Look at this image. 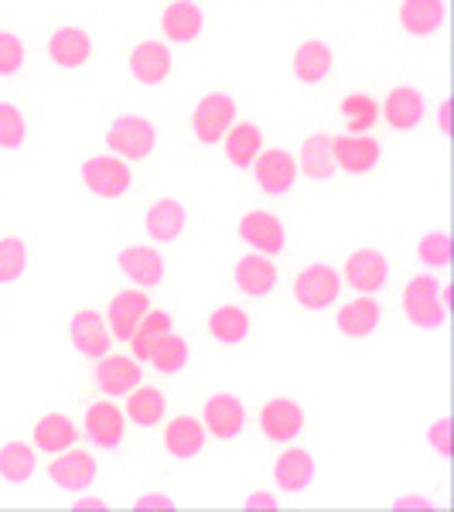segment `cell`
Returning <instances> with one entry per match:
<instances>
[{
  "mask_svg": "<svg viewBox=\"0 0 454 512\" xmlns=\"http://www.w3.org/2000/svg\"><path fill=\"white\" fill-rule=\"evenodd\" d=\"M451 311V287L441 284L434 274H417L414 280H407L403 287V315L414 328L424 332H437L444 328Z\"/></svg>",
  "mask_w": 454,
  "mask_h": 512,
  "instance_id": "cell-1",
  "label": "cell"
},
{
  "mask_svg": "<svg viewBox=\"0 0 454 512\" xmlns=\"http://www.w3.org/2000/svg\"><path fill=\"white\" fill-rule=\"evenodd\" d=\"M106 147L123 161H144L158 147V130H154V123L147 117H140V113H123L106 130Z\"/></svg>",
  "mask_w": 454,
  "mask_h": 512,
  "instance_id": "cell-2",
  "label": "cell"
},
{
  "mask_svg": "<svg viewBox=\"0 0 454 512\" xmlns=\"http://www.w3.org/2000/svg\"><path fill=\"white\" fill-rule=\"evenodd\" d=\"M342 294V274L332 263H308L294 280V301L304 311H325L332 308Z\"/></svg>",
  "mask_w": 454,
  "mask_h": 512,
  "instance_id": "cell-3",
  "label": "cell"
},
{
  "mask_svg": "<svg viewBox=\"0 0 454 512\" xmlns=\"http://www.w3.org/2000/svg\"><path fill=\"white\" fill-rule=\"evenodd\" d=\"M79 175H82V185L96 198H120L134 185L130 161L117 158V154H93V158H86Z\"/></svg>",
  "mask_w": 454,
  "mask_h": 512,
  "instance_id": "cell-4",
  "label": "cell"
},
{
  "mask_svg": "<svg viewBox=\"0 0 454 512\" xmlns=\"http://www.w3.org/2000/svg\"><path fill=\"white\" fill-rule=\"evenodd\" d=\"M236 123V99L229 93H205L192 110V134L198 144H219Z\"/></svg>",
  "mask_w": 454,
  "mask_h": 512,
  "instance_id": "cell-5",
  "label": "cell"
},
{
  "mask_svg": "<svg viewBox=\"0 0 454 512\" xmlns=\"http://www.w3.org/2000/svg\"><path fill=\"white\" fill-rule=\"evenodd\" d=\"M82 434H86V441L96 444L99 451H117L123 444V434H127L123 407H117V400H110V396L89 403L86 420H82Z\"/></svg>",
  "mask_w": 454,
  "mask_h": 512,
  "instance_id": "cell-6",
  "label": "cell"
},
{
  "mask_svg": "<svg viewBox=\"0 0 454 512\" xmlns=\"http://www.w3.org/2000/svg\"><path fill=\"white\" fill-rule=\"evenodd\" d=\"M99 475V465L96 458L89 451H79L76 444L72 448H65L59 454H52V461H48V478H52L55 485H59L62 492H86L93 489Z\"/></svg>",
  "mask_w": 454,
  "mask_h": 512,
  "instance_id": "cell-7",
  "label": "cell"
},
{
  "mask_svg": "<svg viewBox=\"0 0 454 512\" xmlns=\"http://www.w3.org/2000/svg\"><path fill=\"white\" fill-rule=\"evenodd\" d=\"M250 171H253V178H257L263 195H287L297 181V161L284 147H267V151H260L257 158H253Z\"/></svg>",
  "mask_w": 454,
  "mask_h": 512,
  "instance_id": "cell-8",
  "label": "cell"
},
{
  "mask_svg": "<svg viewBox=\"0 0 454 512\" xmlns=\"http://www.w3.org/2000/svg\"><path fill=\"white\" fill-rule=\"evenodd\" d=\"M342 280L356 294H379L386 284H390V260H386L379 250H373V246L356 250L349 260H345Z\"/></svg>",
  "mask_w": 454,
  "mask_h": 512,
  "instance_id": "cell-9",
  "label": "cell"
},
{
  "mask_svg": "<svg viewBox=\"0 0 454 512\" xmlns=\"http://www.w3.org/2000/svg\"><path fill=\"white\" fill-rule=\"evenodd\" d=\"M140 379H144V369H140V362L134 359V355H110L106 352L96 359L93 383H96V390L103 396H110V400L127 396Z\"/></svg>",
  "mask_w": 454,
  "mask_h": 512,
  "instance_id": "cell-10",
  "label": "cell"
},
{
  "mask_svg": "<svg viewBox=\"0 0 454 512\" xmlns=\"http://www.w3.org/2000/svg\"><path fill=\"white\" fill-rule=\"evenodd\" d=\"M151 308V297H147L144 287H123V291L113 294V301L106 304V325H110L113 342H130L134 328L140 325V318Z\"/></svg>",
  "mask_w": 454,
  "mask_h": 512,
  "instance_id": "cell-11",
  "label": "cell"
},
{
  "mask_svg": "<svg viewBox=\"0 0 454 512\" xmlns=\"http://www.w3.org/2000/svg\"><path fill=\"white\" fill-rule=\"evenodd\" d=\"M239 239H243L253 253H263V256H277V253H284V246H287L284 222L267 209H250L239 219Z\"/></svg>",
  "mask_w": 454,
  "mask_h": 512,
  "instance_id": "cell-12",
  "label": "cell"
},
{
  "mask_svg": "<svg viewBox=\"0 0 454 512\" xmlns=\"http://www.w3.org/2000/svg\"><path fill=\"white\" fill-rule=\"evenodd\" d=\"M260 431L274 444H291L304 431V410L291 396H274L260 410Z\"/></svg>",
  "mask_w": 454,
  "mask_h": 512,
  "instance_id": "cell-13",
  "label": "cell"
},
{
  "mask_svg": "<svg viewBox=\"0 0 454 512\" xmlns=\"http://www.w3.org/2000/svg\"><path fill=\"white\" fill-rule=\"evenodd\" d=\"M332 158L335 168L345 171V175H369L383 158V147L369 134H342L332 137Z\"/></svg>",
  "mask_w": 454,
  "mask_h": 512,
  "instance_id": "cell-14",
  "label": "cell"
},
{
  "mask_svg": "<svg viewBox=\"0 0 454 512\" xmlns=\"http://www.w3.org/2000/svg\"><path fill=\"white\" fill-rule=\"evenodd\" d=\"M202 424H205V431H209V437H216V441H233V437L243 434V427H246L243 400L233 393L209 396L202 407Z\"/></svg>",
  "mask_w": 454,
  "mask_h": 512,
  "instance_id": "cell-15",
  "label": "cell"
},
{
  "mask_svg": "<svg viewBox=\"0 0 454 512\" xmlns=\"http://www.w3.org/2000/svg\"><path fill=\"white\" fill-rule=\"evenodd\" d=\"M69 338H72V349H76L79 355H86V359H93V362L99 359V355L110 352V345H113L110 325H106V318L93 308H82L72 315Z\"/></svg>",
  "mask_w": 454,
  "mask_h": 512,
  "instance_id": "cell-16",
  "label": "cell"
},
{
  "mask_svg": "<svg viewBox=\"0 0 454 512\" xmlns=\"http://www.w3.org/2000/svg\"><path fill=\"white\" fill-rule=\"evenodd\" d=\"M383 321V308H379L376 294H356L352 301H345L335 315V328L345 338H369Z\"/></svg>",
  "mask_w": 454,
  "mask_h": 512,
  "instance_id": "cell-17",
  "label": "cell"
},
{
  "mask_svg": "<svg viewBox=\"0 0 454 512\" xmlns=\"http://www.w3.org/2000/svg\"><path fill=\"white\" fill-rule=\"evenodd\" d=\"M315 458L311 451L304 448H294V444H284V451L277 454L274 461V482L280 492H304L311 482H315Z\"/></svg>",
  "mask_w": 454,
  "mask_h": 512,
  "instance_id": "cell-18",
  "label": "cell"
},
{
  "mask_svg": "<svg viewBox=\"0 0 454 512\" xmlns=\"http://www.w3.org/2000/svg\"><path fill=\"white\" fill-rule=\"evenodd\" d=\"M427 117V103L414 86H396L379 103V120H386L393 130H414Z\"/></svg>",
  "mask_w": 454,
  "mask_h": 512,
  "instance_id": "cell-19",
  "label": "cell"
},
{
  "mask_svg": "<svg viewBox=\"0 0 454 512\" xmlns=\"http://www.w3.org/2000/svg\"><path fill=\"white\" fill-rule=\"evenodd\" d=\"M117 267L134 287H158L164 280V256L154 246H127L117 253Z\"/></svg>",
  "mask_w": 454,
  "mask_h": 512,
  "instance_id": "cell-20",
  "label": "cell"
},
{
  "mask_svg": "<svg viewBox=\"0 0 454 512\" xmlns=\"http://www.w3.org/2000/svg\"><path fill=\"white\" fill-rule=\"evenodd\" d=\"M205 441H209V431H205L202 417L181 414L175 420H168V427H164V451L178 461H188V458H195V454H202Z\"/></svg>",
  "mask_w": 454,
  "mask_h": 512,
  "instance_id": "cell-21",
  "label": "cell"
},
{
  "mask_svg": "<svg viewBox=\"0 0 454 512\" xmlns=\"http://www.w3.org/2000/svg\"><path fill=\"white\" fill-rule=\"evenodd\" d=\"M236 287L246 297H267L277 287V267H274V256H263V253H246L236 260Z\"/></svg>",
  "mask_w": 454,
  "mask_h": 512,
  "instance_id": "cell-22",
  "label": "cell"
},
{
  "mask_svg": "<svg viewBox=\"0 0 454 512\" xmlns=\"http://www.w3.org/2000/svg\"><path fill=\"white\" fill-rule=\"evenodd\" d=\"M130 76L140 86H161L171 76V48L164 41H140L130 52Z\"/></svg>",
  "mask_w": 454,
  "mask_h": 512,
  "instance_id": "cell-23",
  "label": "cell"
},
{
  "mask_svg": "<svg viewBox=\"0 0 454 512\" xmlns=\"http://www.w3.org/2000/svg\"><path fill=\"white\" fill-rule=\"evenodd\" d=\"M202 28H205V11L195 4V0H171V4L164 7L161 31H164V38L175 41V45L195 41L202 35Z\"/></svg>",
  "mask_w": 454,
  "mask_h": 512,
  "instance_id": "cell-24",
  "label": "cell"
},
{
  "mask_svg": "<svg viewBox=\"0 0 454 512\" xmlns=\"http://www.w3.org/2000/svg\"><path fill=\"white\" fill-rule=\"evenodd\" d=\"M93 55V38L82 28H59L48 38V59L59 69H82Z\"/></svg>",
  "mask_w": 454,
  "mask_h": 512,
  "instance_id": "cell-25",
  "label": "cell"
},
{
  "mask_svg": "<svg viewBox=\"0 0 454 512\" xmlns=\"http://www.w3.org/2000/svg\"><path fill=\"white\" fill-rule=\"evenodd\" d=\"M185 222H188V212L178 198H158V202L147 209L144 229L154 243H175V239L185 233Z\"/></svg>",
  "mask_w": 454,
  "mask_h": 512,
  "instance_id": "cell-26",
  "label": "cell"
},
{
  "mask_svg": "<svg viewBox=\"0 0 454 512\" xmlns=\"http://www.w3.org/2000/svg\"><path fill=\"white\" fill-rule=\"evenodd\" d=\"M444 18H448L444 0H403L400 4V24L414 38H431L434 31H441Z\"/></svg>",
  "mask_w": 454,
  "mask_h": 512,
  "instance_id": "cell-27",
  "label": "cell"
},
{
  "mask_svg": "<svg viewBox=\"0 0 454 512\" xmlns=\"http://www.w3.org/2000/svg\"><path fill=\"white\" fill-rule=\"evenodd\" d=\"M297 175L311 181H328L335 178V158H332V137L328 134H311L304 137L301 151H297Z\"/></svg>",
  "mask_w": 454,
  "mask_h": 512,
  "instance_id": "cell-28",
  "label": "cell"
},
{
  "mask_svg": "<svg viewBox=\"0 0 454 512\" xmlns=\"http://www.w3.org/2000/svg\"><path fill=\"white\" fill-rule=\"evenodd\" d=\"M332 69H335V55L325 41L311 38L294 52V76H297V82H304V86H318V82H325L328 76H332Z\"/></svg>",
  "mask_w": 454,
  "mask_h": 512,
  "instance_id": "cell-29",
  "label": "cell"
},
{
  "mask_svg": "<svg viewBox=\"0 0 454 512\" xmlns=\"http://www.w3.org/2000/svg\"><path fill=\"white\" fill-rule=\"evenodd\" d=\"M164 414H168V400H164V393L158 386H134V390L127 393V407H123V417L130 420L134 427H158Z\"/></svg>",
  "mask_w": 454,
  "mask_h": 512,
  "instance_id": "cell-30",
  "label": "cell"
},
{
  "mask_svg": "<svg viewBox=\"0 0 454 512\" xmlns=\"http://www.w3.org/2000/svg\"><path fill=\"white\" fill-rule=\"evenodd\" d=\"M219 144H222V151H226L229 164H236V168H250L253 158L263 151V130L257 127V123L236 120Z\"/></svg>",
  "mask_w": 454,
  "mask_h": 512,
  "instance_id": "cell-31",
  "label": "cell"
},
{
  "mask_svg": "<svg viewBox=\"0 0 454 512\" xmlns=\"http://www.w3.org/2000/svg\"><path fill=\"white\" fill-rule=\"evenodd\" d=\"M168 332H175V318L161 308H147V315L140 318V325L134 328V335H130V355H134L137 362H147L154 352V345H158Z\"/></svg>",
  "mask_w": 454,
  "mask_h": 512,
  "instance_id": "cell-32",
  "label": "cell"
},
{
  "mask_svg": "<svg viewBox=\"0 0 454 512\" xmlns=\"http://www.w3.org/2000/svg\"><path fill=\"white\" fill-rule=\"evenodd\" d=\"M31 437H35L31 444H35L41 454H59V451L72 448V444L79 441V427L72 424V417H65V414H45L35 424Z\"/></svg>",
  "mask_w": 454,
  "mask_h": 512,
  "instance_id": "cell-33",
  "label": "cell"
},
{
  "mask_svg": "<svg viewBox=\"0 0 454 512\" xmlns=\"http://www.w3.org/2000/svg\"><path fill=\"white\" fill-rule=\"evenodd\" d=\"M38 472V448L24 441H7L0 448V478L11 485H24Z\"/></svg>",
  "mask_w": 454,
  "mask_h": 512,
  "instance_id": "cell-34",
  "label": "cell"
},
{
  "mask_svg": "<svg viewBox=\"0 0 454 512\" xmlns=\"http://www.w3.org/2000/svg\"><path fill=\"white\" fill-rule=\"evenodd\" d=\"M209 335L222 345H239L250 335V315L236 304H222L209 315Z\"/></svg>",
  "mask_w": 454,
  "mask_h": 512,
  "instance_id": "cell-35",
  "label": "cell"
},
{
  "mask_svg": "<svg viewBox=\"0 0 454 512\" xmlns=\"http://www.w3.org/2000/svg\"><path fill=\"white\" fill-rule=\"evenodd\" d=\"M338 113H342L349 134H373V127L379 123V103L369 93H349L338 106Z\"/></svg>",
  "mask_w": 454,
  "mask_h": 512,
  "instance_id": "cell-36",
  "label": "cell"
},
{
  "mask_svg": "<svg viewBox=\"0 0 454 512\" xmlns=\"http://www.w3.org/2000/svg\"><path fill=\"white\" fill-rule=\"evenodd\" d=\"M188 355H192V349H188L185 338H181L178 332H168L158 345H154V352H151V359H147V362H151L158 373L175 376V373H181V369L188 366Z\"/></svg>",
  "mask_w": 454,
  "mask_h": 512,
  "instance_id": "cell-37",
  "label": "cell"
},
{
  "mask_svg": "<svg viewBox=\"0 0 454 512\" xmlns=\"http://www.w3.org/2000/svg\"><path fill=\"white\" fill-rule=\"evenodd\" d=\"M28 270V243L21 236H0V284H14Z\"/></svg>",
  "mask_w": 454,
  "mask_h": 512,
  "instance_id": "cell-38",
  "label": "cell"
},
{
  "mask_svg": "<svg viewBox=\"0 0 454 512\" xmlns=\"http://www.w3.org/2000/svg\"><path fill=\"white\" fill-rule=\"evenodd\" d=\"M28 140V120L14 103H0V151H18Z\"/></svg>",
  "mask_w": 454,
  "mask_h": 512,
  "instance_id": "cell-39",
  "label": "cell"
},
{
  "mask_svg": "<svg viewBox=\"0 0 454 512\" xmlns=\"http://www.w3.org/2000/svg\"><path fill=\"white\" fill-rule=\"evenodd\" d=\"M417 260L424 263L427 270H444L451 263V236L434 229V233H424L417 243Z\"/></svg>",
  "mask_w": 454,
  "mask_h": 512,
  "instance_id": "cell-40",
  "label": "cell"
},
{
  "mask_svg": "<svg viewBox=\"0 0 454 512\" xmlns=\"http://www.w3.org/2000/svg\"><path fill=\"white\" fill-rule=\"evenodd\" d=\"M24 59H28L24 41L18 35H11V31H0V76H14V72H21Z\"/></svg>",
  "mask_w": 454,
  "mask_h": 512,
  "instance_id": "cell-41",
  "label": "cell"
},
{
  "mask_svg": "<svg viewBox=\"0 0 454 512\" xmlns=\"http://www.w3.org/2000/svg\"><path fill=\"white\" fill-rule=\"evenodd\" d=\"M427 444L441 454V458H451V420L441 417L431 424V431H427Z\"/></svg>",
  "mask_w": 454,
  "mask_h": 512,
  "instance_id": "cell-42",
  "label": "cell"
},
{
  "mask_svg": "<svg viewBox=\"0 0 454 512\" xmlns=\"http://www.w3.org/2000/svg\"><path fill=\"white\" fill-rule=\"evenodd\" d=\"M137 509H175V499H168V495H140L137 499Z\"/></svg>",
  "mask_w": 454,
  "mask_h": 512,
  "instance_id": "cell-43",
  "label": "cell"
},
{
  "mask_svg": "<svg viewBox=\"0 0 454 512\" xmlns=\"http://www.w3.org/2000/svg\"><path fill=\"white\" fill-rule=\"evenodd\" d=\"M393 509H434V502L424 499V495H403V499L393 502Z\"/></svg>",
  "mask_w": 454,
  "mask_h": 512,
  "instance_id": "cell-44",
  "label": "cell"
},
{
  "mask_svg": "<svg viewBox=\"0 0 454 512\" xmlns=\"http://www.w3.org/2000/svg\"><path fill=\"white\" fill-rule=\"evenodd\" d=\"M243 506L246 509H277V499H274V495H267V492H257V495H250Z\"/></svg>",
  "mask_w": 454,
  "mask_h": 512,
  "instance_id": "cell-45",
  "label": "cell"
},
{
  "mask_svg": "<svg viewBox=\"0 0 454 512\" xmlns=\"http://www.w3.org/2000/svg\"><path fill=\"white\" fill-rule=\"evenodd\" d=\"M448 117H451V99H441V106H437V127H441V134H448L451 130Z\"/></svg>",
  "mask_w": 454,
  "mask_h": 512,
  "instance_id": "cell-46",
  "label": "cell"
},
{
  "mask_svg": "<svg viewBox=\"0 0 454 512\" xmlns=\"http://www.w3.org/2000/svg\"><path fill=\"white\" fill-rule=\"evenodd\" d=\"M76 509H106V502L99 495H82V499H76Z\"/></svg>",
  "mask_w": 454,
  "mask_h": 512,
  "instance_id": "cell-47",
  "label": "cell"
}]
</instances>
